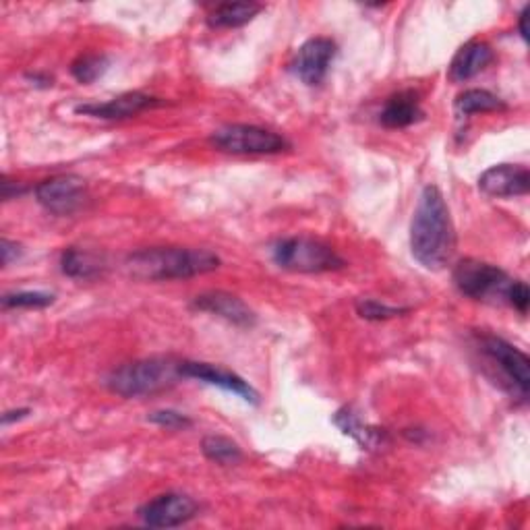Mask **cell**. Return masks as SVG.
Returning a JSON list of instances; mask_svg holds the SVG:
<instances>
[{"mask_svg":"<svg viewBox=\"0 0 530 530\" xmlns=\"http://www.w3.org/2000/svg\"><path fill=\"white\" fill-rule=\"evenodd\" d=\"M410 251L427 270H444L456 251L450 208L435 185H427L410 224Z\"/></svg>","mask_w":530,"mask_h":530,"instance_id":"6da1fadb","label":"cell"},{"mask_svg":"<svg viewBox=\"0 0 530 530\" xmlns=\"http://www.w3.org/2000/svg\"><path fill=\"white\" fill-rule=\"evenodd\" d=\"M220 257L208 249H183V247H152L141 249L127 257V270L137 280L168 282L187 280L216 272Z\"/></svg>","mask_w":530,"mask_h":530,"instance_id":"7a4b0ae2","label":"cell"},{"mask_svg":"<svg viewBox=\"0 0 530 530\" xmlns=\"http://www.w3.org/2000/svg\"><path fill=\"white\" fill-rule=\"evenodd\" d=\"M181 377V363H174L172 359L164 357H154L114 369L108 375L106 384L110 392L123 398H141L154 396L172 388Z\"/></svg>","mask_w":530,"mask_h":530,"instance_id":"3957f363","label":"cell"},{"mask_svg":"<svg viewBox=\"0 0 530 530\" xmlns=\"http://www.w3.org/2000/svg\"><path fill=\"white\" fill-rule=\"evenodd\" d=\"M274 261L294 274H326L342 270L346 261L326 243L307 237L282 239L274 245Z\"/></svg>","mask_w":530,"mask_h":530,"instance_id":"277c9868","label":"cell"},{"mask_svg":"<svg viewBox=\"0 0 530 530\" xmlns=\"http://www.w3.org/2000/svg\"><path fill=\"white\" fill-rule=\"evenodd\" d=\"M212 145L226 154L272 156L290 150L286 137L255 125H226L212 133Z\"/></svg>","mask_w":530,"mask_h":530,"instance_id":"5b68a950","label":"cell"},{"mask_svg":"<svg viewBox=\"0 0 530 530\" xmlns=\"http://www.w3.org/2000/svg\"><path fill=\"white\" fill-rule=\"evenodd\" d=\"M454 284L458 290L470 299L485 301L493 297H508V288L512 284L510 276L497 268V265L479 261V259H464L454 268Z\"/></svg>","mask_w":530,"mask_h":530,"instance_id":"8992f818","label":"cell"},{"mask_svg":"<svg viewBox=\"0 0 530 530\" xmlns=\"http://www.w3.org/2000/svg\"><path fill=\"white\" fill-rule=\"evenodd\" d=\"M481 350L506 375V379L512 384V390H516L524 400L530 390V361L524 352L497 336H483Z\"/></svg>","mask_w":530,"mask_h":530,"instance_id":"52a82bcc","label":"cell"},{"mask_svg":"<svg viewBox=\"0 0 530 530\" xmlns=\"http://www.w3.org/2000/svg\"><path fill=\"white\" fill-rule=\"evenodd\" d=\"M36 199L50 214L71 216L83 208L87 187L85 181L75 174L54 176L36 187Z\"/></svg>","mask_w":530,"mask_h":530,"instance_id":"ba28073f","label":"cell"},{"mask_svg":"<svg viewBox=\"0 0 530 530\" xmlns=\"http://www.w3.org/2000/svg\"><path fill=\"white\" fill-rule=\"evenodd\" d=\"M199 506L193 497L185 493H164L139 510V518L145 526L152 528H174L183 526L195 518Z\"/></svg>","mask_w":530,"mask_h":530,"instance_id":"9c48e42d","label":"cell"},{"mask_svg":"<svg viewBox=\"0 0 530 530\" xmlns=\"http://www.w3.org/2000/svg\"><path fill=\"white\" fill-rule=\"evenodd\" d=\"M336 56V44L330 38L307 40L292 61V73L305 85H319L326 79L330 65Z\"/></svg>","mask_w":530,"mask_h":530,"instance_id":"30bf717a","label":"cell"},{"mask_svg":"<svg viewBox=\"0 0 530 530\" xmlns=\"http://www.w3.org/2000/svg\"><path fill=\"white\" fill-rule=\"evenodd\" d=\"M181 375L183 377L197 379V381H203V384H210V386L222 388L226 392L237 394L245 402H251V404H257L259 402V394L249 386V381H245L237 373L220 369V367H214L210 363L183 361L181 363Z\"/></svg>","mask_w":530,"mask_h":530,"instance_id":"8fae6325","label":"cell"},{"mask_svg":"<svg viewBox=\"0 0 530 530\" xmlns=\"http://www.w3.org/2000/svg\"><path fill=\"white\" fill-rule=\"evenodd\" d=\"M158 106H164L160 98L147 96L141 92H129L114 100H108L104 104L77 106L75 112L85 114V116H94V119H104V121H123V119H131V116H137L139 112L158 108Z\"/></svg>","mask_w":530,"mask_h":530,"instance_id":"7c38bea8","label":"cell"},{"mask_svg":"<svg viewBox=\"0 0 530 530\" xmlns=\"http://www.w3.org/2000/svg\"><path fill=\"white\" fill-rule=\"evenodd\" d=\"M479 189L489 197L526 195L530 189V172L526 166L499 164L481 174Z\"/></svg>","mask_w":530,"mask_h":530,"instance_id":"4fadbf2b","label":"cell"},{"mask_svg":"<svg viewBox=\"0 0 530 530\" xmlns=\"http://www.w3.org/2000/svg\"><path fill=\"white\" fill-rule=\"evenodd\" d=\"M193 307L205 313L218 315L239 328H251L257 321L255 313L239 297H234V294L224 292V290H212V292L199 294V297L193 301Z\"/></svg>","mask_w":530,"mask_h":530,"instance_id":"5bb4252c","label":"cell"},{"mask_svg":"<svg viewBox=\"0 0 530 530\" xmlns=\"http://www.w3.org/2000/svg\"><path fill=\"white\" fill-rule=\"evenodd\" d=\"M493 61V50L485 42H468L464 44L450 65V79L456 83L468 81L477 77L481 71H485Z\"/></svg>","mask_w":530,"mask_h":530,"instance_id":"9a60e30c","label":"cell"},{"mask_svg":"<svg viewBox=\"0 0 530 530\" xmlns=\"http://www.w3.org/2000/svg\"><path fill=\"white\" fill-rule=\"evenodd\" d=\"M421 119H423V110H421L419 94L410 92V90L392 96L379 116L381 125L388 129H404V127L419 123Z\"/></svg>","mask_w":530,"mask_h":530,"instance_id":"2e32d148","label":"cell"},{"mask_svg":"<svg viewBox=\"0 0 530 530\" xmlns=\"http://www.w3.org/2000/svg\"><path fill=\"white\" fill-rule=\"evenodd\" d=\"M334 423L342 429V433L355 439L363 450H377V448L388 444V433L384 429L365 425L350 408L338 410L336 417H334Z\"/></svg>","mask_w":530,"mask_h":530,"instance_id":"e0dca14e","label":"cell"},{"mask_svg":"<svg viewBox=\"0 0 530 530\" xmlns=\"http://www.w3.org/2000/svg\"><path fill=\"white\" fill-rule=\"evenodd\" d=\"M61 270L69 278L92 280V278H98L102 274L104 261L90 251L71 247L61 255Z\"/></svg>","mask_w":530,"mask_h":530,"instance_id":"ac0fdd59","label":"cell"},{"mask_svg":"<svg viewBox=\"0 0 530 530\" xmlns=\"http://www.w3.org/2000/svg\"><path fill=\"white\" fill-rule=\"evenodd\" d=\"M257 13H261V5L255 3H226L216 7L210 17L208 23L216 29H230V27H243L249 21H253L257 17Z\"/></svg>","mask_w":530,"mask_h":530,"instance_id":"d6986e66","label":"cell"},{"mask_svg":"<svg viewBox=\"0 0 530 530\" xmlns=\"http://www.w3.org/2000/svg\"><path fill=\"white\" fill-rule=\"evenodd\" d=\"M203 456L220 464V466H234L243 460V452L239 444H234L232 439L224 435H208L201 441Z\"/></svg>","mask_w":530,"mask_h":530,"instance_id":"ffe728a7","label":"cell"},{"mask_svg":"<svg viewBox=\"0 0 530 530\" xmlns=\"http://www.w3.org/2000/svg\"><path fill=\"white\" fill-rule=\"evenodd\" d=\"M506 104L499 100L495 94L487 90H466L456 100V110L460 114H483V112H497L504 110Z\"/></svg>","mask_w":530,"mask_h":530,"instance_id":"44dd1931","label":"cell"},{"mask_svg":"<svg viewBox=\"0 0 530 530\" xmlns=\"http://www.w3.org/2000/svg\"><path fill=\"white\" fill-rule=\"evenodd\" d=\"M108 69V58L104 54H81L77 61L71 65V75L87 85L100 79Z\"/></svg>","mask_w":530,"mask_h":530,"instance_id":"7402d4cb","label":"cell"},{"mask_svg":"<svg viewBox=\"0 0 530 530\" xmlns=\"http://www.w3.org/2000/svg\"><path fill=\"white\" fill-rule=\"evenodd\" d=\"M54 303V294L38 292V290H23L5 294L3 307L5 309H44Z\"/></svg>","mask_w":530,"mask_h":530,"instance_id":"603a6c76","label":"cell"},{"mask_svg":"<svg viewBox=\"0 0 530 530\" xmlns=\"http://www.w3.org/2000/svg\"><path fill=\"white\" fill-rule=\"evenodd\" d=\"M408 311H410L408 307H390L386 303H379L373 299H361L357 303V313L367 321H386V319L400 317Z\"/></svg>","mask_w":530,"mask_h":530,"instance_id":"cb8c5ba5","label":"cell"},{"mask_svg":"<svg viewBox=\"0 0 530 530\" xmlns=\"http://www.w3.org/2000/svg\"><path fill=\"white\" fill-rule=\"evenodd\" d=\"M147 421H152L154 425L172 429V431H183L193 425V421L187 415H183V412H176V410H156L150 417H147Z\"/></svg>","mask_w":530,"mask_h":530,"instance_id":"d4e9b609","label":"cell"},{"mask_svg":"<svg viewBox=\"0 0 530 530\" xmlns=\"http://www.w3.org/2000/svg\"><path fill=\"white\" fill-rule=\"evenodd\" d=\"M508 303L518 309L522 315L528 311V305H530V292H528V286L520 280L512 282L510 288H508Z\"/></svg>","mask_w":530,"mask_h":530,"instance_id":"484cf974","label":"cell"},{"mask_svg":"<svg viewBox=\"0 0 530 530\" xmlns=\"http://www.w3.org/2000/svg\"><path fill=\"white\" fill-rule=\"evenodd\" d=\"M0 255H3V265H9L13 259L21 257V247L9 239L0 241Z\"/></svg>","mask_w":530,"mask_h":530,"instance_id":"4316f807","label":"cell"},{"mask_svg":"<svg viewBox=\"0 0 530 530\" xmlns=\"http://www.w3.org/2000/svg\"><path fill=\"white\" fill-rule=\"evenodd\" d=\"M0 187H3V199H13V195H21L25 191V187L21 185H13L7 176H3V183H0Z\"/></svg>","mask_w":530,"mask_h":530,"instance_id":"83f0119b","label":"cell"},{"mask_svg":"<svg viewBox=\"0 0 530 530\" xmlns=\"http://www.w3.org/2000/svg\"><path fill=\"white\" fill-rule=\"evenodd\" d=\"M27 412H29L27 408H21V410H13V412H5V417H3V423H5V425H9V423H11V421H15V419H17V421H21L23 417H27Z\"/></svg>","mask_w":530,"mask_h":530,"instance_id":"f1b7e54d","label":"cell"},{"mask_svg":"<svg viewBox=\"0 0 530 530\" xmlns=\"http://www.w3.org/2000/svg\"><path fill=\"white\" fill-rule=\"evenodd\" d=\"M528 15H530V7H524V11L520 13V34L524 40H528V27H526Z\"/></svg>","mask_w":530,"mask_h":530,"instance_id":"f546056e","label":"cell"}]
</instances>
